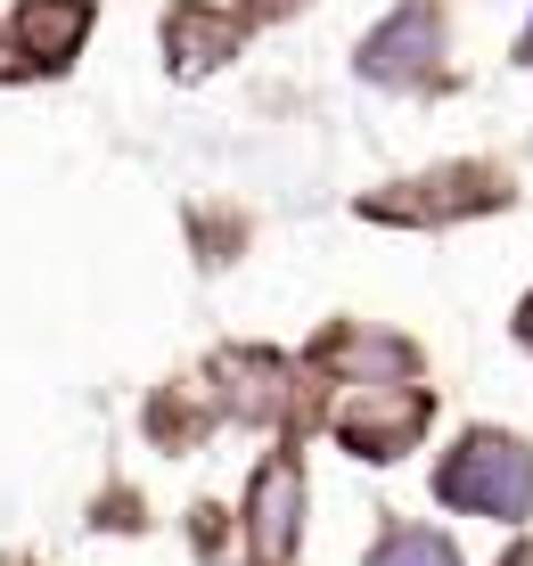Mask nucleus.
I'll return each mask as SVG.
<instances>
[{"instance_id":"nucleus-1","label":"nucleus","mask_w":533,"mask_h":566,"mask_svg":"<svg viewBox=\"0 0 533 566\" xmlns=\"http://www.w3.org/2000/svg\"><path fill=\"white\" fill-rule=\"evenodd\" d=\"M443 501H468V510H484V517H518L533 501V452H518L509 436L460 443V460L443 468Z\"/></svg>"},{"instance_id":"nucleus-2","label":"nucleus","mask_w":533,"mask_h":566,"mask_svg":"<svg viewBox=\"0 0 533 566\" xmlns=\"http://www.w3.org/2000/svg\"><path fill=\"white\" fill-rule=\"evenodd\" d=\"M83 25H91V0H25L17 25H9V42L25 50L33 66H66L74 42H83Z\"/></svg>"},{"instance_id":"nucleus-3","label":"nucleus","mask_w":533,"mask_h":566,"mask_svg":"<svg viewBox=\"0 0 533 566\" xmlns=\"http://www.w3.org/2000/svg\"><path fill=\"white\" fill-rule=\"evenodd\" d=\"M295 501H304V476H295L288 460L254 476V542H263V558L295 551Z\"/></svg>"},{"instance_id":"nucleus-4","label":"nucleus","mask_w":533,"mask_h":566,"mask_svg":"<svg viewBox=\"0 0 533 566\" xmlns=\"http://www.w3.org/2000/svg\"><path fill=\"white\" fill-rule=\"evenodd\" d=\"M165 42H173V66H181V74H197V66H222V57H230L239 25H230V17H206V9H173Z\"/></svg>"},{"instance_id":"nucleus-5","label":"nucleus","mask_w":533,"mask_h":566,"mask_svg":"<svg viewBox=\"0 0 533 566\" xmlns=\"http://www.w3.org/2000/svg\"><path fill=\"white\" fill-rule=\"evenodd\" d=\"M427 50H436V17H427V9H403L378 42L362 50V66H369V74H419Z\"/></svg>"},{"instance_id":"nucleus-6","label":"nucleus","mask_w":533,"mask_h":566,"mask_svg":"<svg viewBox=\"0 0 533 566\" xmlns=\"http://www.w3.org/2000/svg\"><path fill=\"white\" fill-rule=\"evenodd\" d=\"M337 427H345V443L353 452H369V460H386L394 443L419 427V395H394L386 411H337Z\"/></svg>"},{"instance_id":"nucleus-7","label":"nucleus","mask_w":533,"mask_h":566,"mask_svg":"<svg viewBox=\"0 0 533 566\" xmlns=\"http://www.w3.org/2000/svg\"><path fill=\"white\" fill-rule=\"evenodd\" d=\"M369 566H460V558H451L436 534H394V542H386V551L369 558Z\"/></svg>"},{"instance_id":"nucleus-8","label":"nucleus","mask_w":533,"mask_h":566,"mask_svg":"<svg viewBox=\"0 0 533 566\" xmlns=\"http://www.w3.org/2000/svg\"><path fill=\"white\" fill-rule=\"evenodd\" d=\"M0 66H9V33H0Z\"/></svg>"},{"instance_id":"nucleus-9","label":"nucleus","mask_w":533,"mask_h":566,"mask_svg":"<svg viewBox=\"0 0 533 566\" xmlns=\"http://www.w3.org/2000/svg\"><path fill=\"white\" fill-rule=\"evenodd\" d=\"M525 57H533V25H525Z\"/></svg>"},{"instance_id":"nucleus-10","label":"nucleus","mask_w":533,"mask_h":566,"mask_svg":"<svg viewBox=\"0 0 533 566\" xmlns=\"http://www.w3.org/2000/svg\"><path fill=\"white\" fill-rule=\"evenodd\" d=\"M518 566H533V558H518Z\"/></svg>"}]
</instances>
